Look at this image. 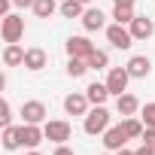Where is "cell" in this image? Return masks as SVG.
Masks as SVG:
<instances>
[{"label": "cell", "instance_id": "obj_15", "mask_svg": "<svg viewBox=\"0 0 155 155\" xmlns=\"http://www.w3.org/2000/svg\"><path fill=\"white\" fill-rule=\"evenodd\" d=\"M116 113L125 119V116H137L140 113V101L131 94V91H125V94H119L116 97Z\"/></svg>", "mask_w": 155, "mask_h": 155}, {"label": "cell", "instance_id": "obj_34", "mask_svg": "<svg viewBox=\"0 0 155 155\" xmlns=\"http://www.w3.org/2000/svg\"><path fill=\"white\" fill-rule=\"evenodd\" d=\"M25 155H43V152H37V149H28V152H25Z\"/></svg>", "mask_w": 155, "mask_h": 155}, {"label": "cell", "instance_id": "obj_25", "mask_svg": "<svg viewBox=\"0 0 155 155\" xmlns=\"http://www.w3.org/2000/svg\"><path fill=\"white\" fill-rule=\"evenodd\" d=\"M140 119H143L146 128H155V101L146 104V107H140Z\"/></svg>", "mask_w": 155, "mask_h": 155}, {"label": "cell", "instance_id": "obj_10", "mask_svg": "<svg viewBox=\"0 0 155 155\" xmlns=\"http://www.w3.org/2000/svg\"><path fill=\"white\" fill-rule=\"evenodd\" d=\"M43 140H46L43 125H28V122H21V146H25V149H37Z\"/></svg>", "mask_w": 155, "mask_h": 155}, {"label": "cell", "instance_id": "obj_22", "mask_svg": "<svg viewBox=\"0 0 155 155\" xmlns=\"http://www.w3.org/2000/svg\"><path fill=\"white\" fill-rule=\"evenodd\" d=\"M67 76H73V79H79V76H85L88 73V61L85 58H67Z\"/></svg>", "mask_w": 155, "mask_h": 155}, {"label": "cell", "instance_id": "obj_12", "mask_svg": "<svg viewBox=\"0 0 155 155\" xmlns=\"http://www.w3.org/2000/svg\"><path fill=\"white\" fill-rule=\"evenodd\" d=\"M46 64H49V55H46V49H40V46H31V49L25 52V67H28L31 73H40Z\"/></svg>", "mask_w": 155, "mask_h": 155}, {"label": "cell", "instance_id": "obj_27", "mask_svg": "<svg viewBox=\"0 0 155 155\" xmlns=\"http://www.w3.org/2000/svg\"><path fill=\"white\" fill-rule=\"evenodd\" d=\"M140 140H143V143H146V146H152V149H155V128H146V131H143V137H140Z\"/></svg>", "mask_w": 155, "mask_h": 155}, {"label": "cell", "instance_id": "obj_28", "mask_svg": "<svg viewBox=\"0 0 155 155\" xmlns=\"http://www.w3.org/2000/svg\"><path fill=\"white\" fill-rule=\"evenodd\" d=\"M15 3H12V0H0V18H3V15H9V9H12Z\"/></svg>", "mask_w": 155, "mask_h": 155}, {"label": "cell", "instance_id": "obj_36", "mask_svg": "<svg viewBox=\"0 0 155 155\" xmlns=\"http://www.w3.org/2000/svg\"><path fill=\"white\" fill-rule=\"evenodd\" d=\"M82 3H91V0H82Z\"/></svg>", "mask_w": 155, "mask_h": 155}, {"label": "cell", "instance_id": "obj_32", "mask_svg": "<svg viewBox=\"0 0 155 155\" xmlns=\"http://www.w3.org/2000/svg\"><path fill=\"white\" fill-rule=\"evenodd\" d=\"M137 0H113V6H134Z\"/></svg>", "mask_w": 155, "mask_h": 155}, {"label": "cell", "instance_id": "obj_16", "mask_svg": "<svg viewBox=\"0 0 155 155\" xmlns=\"http://www.w3.org/2000/svg\"><path fill=\"white\" fill-rule=\"evenodd\" d=\"M25 52L28 49H21L18 43H6L3 46V64L6 67H25Z\"/></svg>", "mask_w": 155, "mask_h": 155}, {"label": "cell", "instance_id": "obj_19", "mask_svg": "<svg viewBox=\"0 0 155 155\" xmlns=\"http://www.w3.org/2000/svg\"><path fill=\"white\" fill-rule=\"evenodd\" d=\"M31 9H34L37 18H52L55 12H61V3H58V0H37Z\"/></svg>", "mask_w": 155, "mask_h": 155}, {"label": "cell", "instance_id": "obj_4", "mask_svg": "<svg viewBox=\"0 0 155 155\" xmlns=\"http://www.w3.org/2000/svg\"><path fill=\"white\" fill-rule=\"evenodd\" d=\"M43 131H46V140H52L55 146H61V143H67V140L73 137V128H70V122H64V119H49V122L43 125Z\"/></svg>", "mask_w": 155, "mask_h": 155}, {"label": "cell", "instance_id": "obj_5", "mask_svg": "<svg viewBox=\"0 0 155 155\" xmlns=\"http://www.w3.org/2000/svg\"><path fill=\"white\" fill-rule=\"evenodd\" d=\"M128 82H131L128 67H110V73H107V88H110L113 97L125 94V91H128Z\"/></svg>", "mask_w": 155, "mask_h": 155}, {"label": "cell", "instance_id": "obj_18", "mask_svg": "<svg viewBox=\"0 0 155 155\" xmlns=\"http://www.w3.org/2000/svg\"><path fill=\"white\" fill-rule=\"evenodd\" d=\"M18 146H21V125H6L3 128V149L15 152Z\"/></svg>", "mask_w": 155, "mask_h": 155}, {"label": "cell", "instance_id": "obj_29", "mask_svg": "<svg viewBox=\"0 0 155 155\" xmlns=\"http://www.w3.org/2000/svg\"><path fill=\"white\" fill-rule=\"evenodd\" d=\"M52 155H76V152H73L67 143H61V146H55V152H52Z\"/></svg>", "mask_w": 155, "mask_h": 155}, {"label": "cell", "instance_id": "obj_2", "mask_svg": "<svg viewBox=\"0 0 155 155\" xmlns=\"http://www.w3.org/2000/svg\"><path fill=\"white\" fill-rule=\"evenodd\" d=\"M107 40H110L113 49H122V52H128V49L137 43L134 34H131V28H128V25H119V21L107 25Z\"/></svg>", "mask_w": 155, "mask_h": 155}, {"label": "cell", "instance_id": "obj_8", "mask_svg": "<svg viewBox=\"0 0 155 155\" xmlns=\"http://www.w3.org/2000/svg\"><path fill=\"white\" fill-rule=\"evenodd\" d=\"M101 137H104V149H110V152H119V149H125V143L131 140V137L125 134V128H122V125H110V128H107Z\"/></svg>", "mask_w": 155, "mask_h": 155}, {"label": "cell", "instance_id": "obj_23", "mask_svg": "<svg viewBox=\"0 0 155 155\" xmlns=\"http://www.w3.org/2000/svg\"><path fill=\"white\" fill-rule=\"evenodd\" d=\"M107 67H110V55L104 49H94L88 55V70H107Z\"/></svg>", "mask_w": 155, "mask_h": 155}, {"label": "cell", "instance_id": "obj_35", "mask_svg": "<svg viewBox=\"0 0 155 155\" xmlns=\"http://www.w3.org/2000/svg\"><path fill=\"white\" fill-rule=\"evenodd\" d=\"M101 155H116V152H110V149H107V152H101Z\"/></svg>", "mask_w": 155, "mask_h": 155}, {"label": "cell", "instance_id": "obj_20", "mask_svg": "<svg viewBox=\"0 0 155 155\" xmlns=\"http://www.w3.org/2000/svg\"><path fill=\"white\" fill-rule=\"evenodd\" d=\"M122 128H125V134H128L131 140H140L143 131H146L143 119H137V116H125V119H122Z\"/></svg>", "mask_w": 155, "mask_h": 155}, {"label": "cell", "instance_id": "obj_11", "mask_svg": "<svg viewBox=\"0 0 155 155\" xmlns=\"http://www.w3.org/2000/svg\"><path fill=\"white\" fill-rule=\"evenodd\" d=\"M79 21H82V28H85L88 34H91V31H107V15H104V9H94V6H91V9L82 12Z\"/></svg>", "mask_w": 155, "mask_h": 155}, {"label": "cell", "instance_id": "obj_24", "mask_svg": "<svg viewBox=\"0 0 155 155\" xmlns=\"http://www.w3.org/2000/svg\"><path fill=\"white\" fill-rule=\"evenodd\" d=\"M134 18H137L134 6H113V21H119V25H131Z\"/></svg>", "mask_w": 155, "mask_h": 155}, {"label": "cell", "instance_id": "obj_3", "mask_svg": "<svg viewBox=\"0 0 155 155\" xmlns=\"http://www.w3.org/2000/svg\"><path fill=\"white\" fill-rule=\"evenodd\" d=\"M0 37H3V43H18L25 37V18L15 15V12L3 15L0 18Z\"/></svg>", "mask_w": 155, "mask_h": 155}, {"label": "cell", "instance_id": "obj_37", "mask_svg": "<svg viewBox=\"0 0 155 155\" xmlns=\"http://www.w3.org/2000/svg\"><path fill=\"white\" fill-rule=\"evenodd\" d=\"M58 3H64V0H58Z\"/></svg>", "mask_w": 155, "mask_h": 155}, {"label": "cell", "instance_id": "obj_33", "mask_svg": "<svg viewBox=\"0 0 155 155\" xmlns=\"http://www.w3.org/2000/svg\"><path fill=\"white\" fill-rule=\"evenodd\" d=\"M116 155H134V149H119Z\"/></svg>", "mask_w": 155, "mask_h": 155}, {"label": "cell", "instance_id": "obj_30", "mask_svg": "<svg viewBox=\"0 0 155 155\" xmlns=\"http://www.w3.org/2000/svg\"><path fill=\"white\" fill-rule=\"evenodd\" d=\"M134 155H155V149H152V146H146V143H143V146H140V149H134Z\"/></svg>", "mask_w": 155, "mask_h": 155}, {"label": "cell", "instance_id": "obj_26", "mask_svg": "<svg viewBox=\"0 0 155 155\" xmlns=\"http://www.w3.org/2000/svg\"><path fill=\"white\" fill-rule=\"evenodd\" d=\"M0 122H3V128H6V125H12V107H9V101L0 104Z\"/></svg>", "mask_w": 155, "mask_h": 155}, {"label": "cell", "instance_id": "obj_13", "mask_svg": "<svg viewBox=\"0 0 155 155\" xmlns=\"http://www.w3.org/2000/svg\"><path fill=\"white\" fill-rule=\"evenodd\" d=\"M125 67H128V73H131V79H146V76L152 73V61H149L146 55H134Z\"/></svg>", "mask_w": 155, "mask_h": 155}, {"label": "cell", "instance_id": "obj_6", "mask_svg": "<svg viewBox=\"0 0 155 155\" xmlns=\"http://www.w3.org/2000/svg\"><path fill=\"white\" fill-rule=\"evenodd\" d=\"M64 52H67V58H85L88 61V55L94 52V43L88 37H67Z\"/></svg>", "mask_w": 155, "mask_h": 155}, {"label": "cell", "instance_id": "obj_1", "mask_svg": "<svg viewBox=\"0 0 155 155\" xmlns=\"http://www.w3.org/2000/svg\"><path fill=\"white\" fill-rule=\"evenodd\" d=\"M110 128V110L107 107H91L88 113H85V119H82V131L88 134V137H97V134H104Z\"/></svg>", "mask_w": 155, "mask_h": 155}, {"label": "cell", "instance_id": "obj_7", "mask_svg": "<svg viewBox=\"0 0 155 155\" xmlns=\"http://www.w3.org/2000/svg\"><path fill=\"white\" fill-rule=\"evenodd\" d=\"M46 116H49V110H46L43 101H25L21 122H28V125H46Z\"/></svg>", "mask_w": 155, "mask_h": 155}, {"label": "cell", "instance_id": "obj_14", "mask_svg": "<svg viewBox=\"0 0 155 155\" xmlns=\"http://www.w3.org/2000/svg\"><path fill=\"white\" fill-rule=\"evenodd\" d=\"M128 28H131L134 40H149V37L155 34V21H152L149 15H137V18H134V21H131Z\"/></svg>", "mask_w": 155, "mask_h": 155}, {"label": "cell", "instance_id": "obj_17", "mask_svg": "<svg viewBox=\"0 0 155 155\" xmlns=\"http://www.w3.org/2000/svg\"><path fill=\"white\" fill-rule=\"evenodd\" d=\"M85 94H88L91 107H104L107 97H113L110 88H107V82H88V85H85Z\"/></svg>", "mask_w": 155, "mask_h": 155}, {"label": "cell", "instance_id": "obj_9", "mask_svg": "<svg viewBox=\"0 0 155 155\" xmlns=\"http://www.w3.org/2000/svg\"><path fill=\"white\" fill-rule=\"evenodd\" d=\"M88 104H91V101H88L85 91H73V94L64 97V113H67V116H82V119H85Z\"/></svg>", "mask_w": 155, "mask_h": 155}, {"label": "cell", "instance_id": "obj_21", "mask_svg": "<svg viewBox=\"0 0 155 155\" xmlns=\"http://www.w3.org/2000/svg\"><path fill=\"white\" fill-rule=\"evenodd\" d=\"M82 12H85L82 0H64V3H61V15L64 18H82Z\"/></svg>", "mask_w": 155, "mask_h": 155}, {"label": "cell", "instance_id": "obj_31", "mask_svg": "<svg viewBox=\"0 0 155 155\" xmlns=\"http://www.w3.org/2000/svg\"><path fill=\"white\" fill-rule=\"evenodd\" d=\"M12 3H15L18 9H28V6H34V3H37V0H12Z\"/></svg>", "mask_w": 155, "mask_h": 155}]
</instances>
